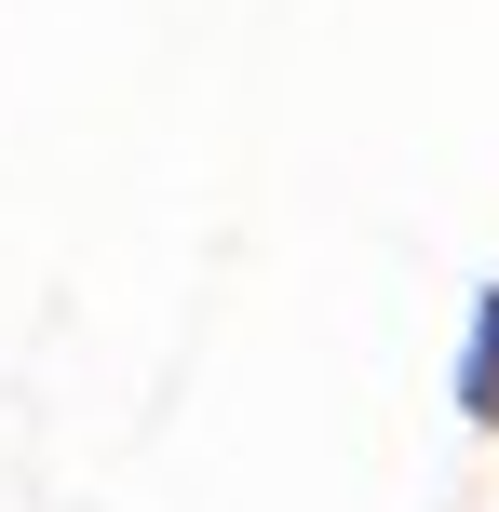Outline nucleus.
<instances>
[{
	"label": "nucleus",
	"instance_id": "f257e3e1",
	"mask_svg": "<svg viewBox=\"0 0 499 512\" xmlns=\"http://www.w3.org/2000/svg\"><path fill=\"white\" fill-rule=\"evenodd\" d=\"M459 405H473V418H499V297L473 310V364H459Z\"/></svg>",
	"mask_w": 499,
	"mask_h": 512
}]
</instances>
